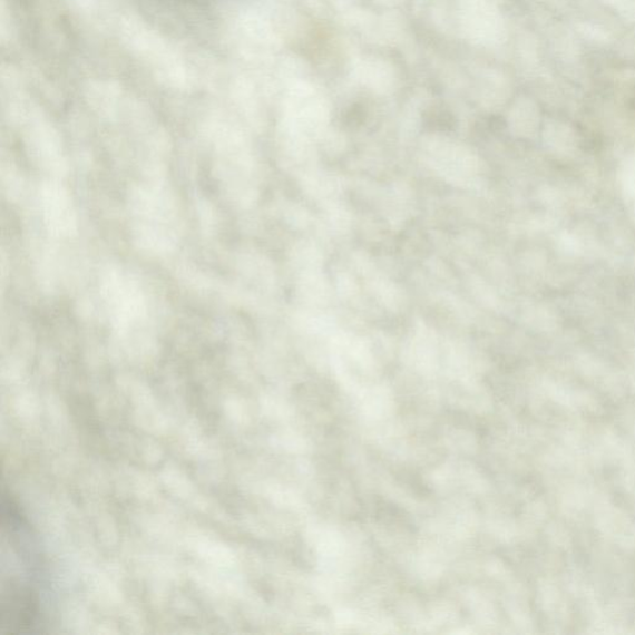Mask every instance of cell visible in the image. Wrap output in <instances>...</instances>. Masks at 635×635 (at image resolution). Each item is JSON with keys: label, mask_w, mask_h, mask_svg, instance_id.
I'll return each instance as SVG.
<instances>
[{"label": "cell", "mask_w": 635, "mask_h": 635, "mask_svg": "<svg viewBox=\"0 0 635 635\" xmlns=\"http://www.w3.org/2000/svg\"><path fill=\"white\" fill-rule=\"evenodd\" d=\"M3 535L14 544L20 558V574H3L2 633L31 632L39 624L40 596L36 577L38 563L30 530L12 499L3 498Z\"/></svg>", "instance_id": "obj_1"}]
</instances>
